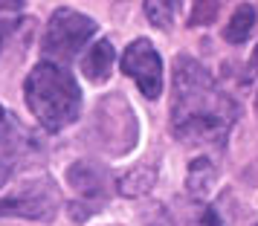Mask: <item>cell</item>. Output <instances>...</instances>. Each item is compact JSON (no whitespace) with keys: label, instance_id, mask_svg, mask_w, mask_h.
<instances>
[{"label":"cell","instance_id":"obj_1","mask_svg":"<svg viewBox=\"0 0 258 226\" xmlns=\"http://www.w3.org/2000/svg\"><path fill=\"white\" fill-rule=\"evenodd\" d=\"M238 119V105L215 84L212 72L188 55L174 67L171 133L186 145H223Z\"/></svg>","mask_w":258,"mask_h":226},{"label":"cell","instance_id":"obj_2","mask_svg":"<svg viewBox=\"0 0 258 226\" xmlns=\"http://www.w3.org/2000/svg\"><path fill=\"white\" fill-rule=\"evenodd\" d=\"M24 96L38 125L49 133L70 128L82 113V87H79V82L64 67L49 64V61H41V64L32 67V72L26 76Z\"/></svg>","mask_w":258,"mask_h":226},{"label":"cell","instance_id":"obj_3","mask_svg":"<svg viewBox=\"0 0 258 226\" xmlns=\"http://www.w3.org/2000/svg\"><path fill=\"white\" fill-rule=\"evenodd\" d=\"M96 35V21L87 18V15L76 12V9H67L61 6L52 12L47 24V32H44V41H41V49L44 55L58 61H70L79 55V49Z\"/></svg>","mask_w":258,"mask_h":226},{"label":"cell","instance_id":"obj_4","mask_svg":"<svg viewBox=\"0 0 258 226\" xmlns=\"http://www.w3.org/2000/svg\"><path fill=\"white\" fill-rule=\"evenodd\" d=\"M35 148L38 139L21 125V119L0 107V186H6L18 166L35 154Z\"/></svg>","mask_w":258,"mask_h":226},{"label":"cell","instance_id":"obj_5","mask_svg":"<svg viewBox=\"0 0 258 226\" xmlns=\"http://www.w3.org/2000/svg\"><path fill=\"white\" fill-rule=\"evenodd\" d=\"M122 70L137 82L145 99H157L163 93V58L151 41L137 38L122 55Z\"/></svg>","mask_w":258,"mask_h":226},{"label":"cell","instance_id":"obj_6","mask_svg":"<svg viewBox=\"0 0 258 226\" xmlns=\"http://www.w3.org/2000/svg\"><path fill=\"white\" fill-rule=\"evenodd\" d=\"M55 191L49 180H41L38 186H26L15 197H0V217H35V220H49L55 214Z\"/></svg>","mask_w":258,"mask_h":226},{"label":"cell","instance_id":"obj_7","mask_svg":"<svg viewBox=\"0 0 258 226\" xmlns=\"http://www.w3.org/2000/svg\"><path fill=\"white\" fill-rule=\"evenodd\" d=\"M151 226H223V220L203 200L174 203V206H157Z\"/></svg>","mask_w":258,"mask_h":226},{"label":"cell","instance_id":"obj_8","mask_svg":"<svg viewBox=\"0 0 258 226\" xmlns=\"http://www.w3.org/2000/svg\"><path fill=\"white\" fill-rule=\"evenodd\" d=\"M67 183L84 197H93V200L107 197V174L93 163H73L67 168Z\"/></svg>","mask_w":258,"mask_h":226},{"label":"cell","instance_id":"obj_9","mask_svg":"<svg viewBox=\"0 0 258 226\" xmlns=\"http://www.w3.org/2000/svg\"><path fill=\"white\" fill-rule=\"evenodd\" d=\"M113 61H116L113 44H110V41H96L93 47L84 52L82 72L90 79V82L102 84V82H107V76H110V70H113Z\"/></svg>","mask_w":258,"mask_h":226},{"label":"cell","instance_id":"obj_10","mask_svg":"<svg viewBox=\"0 0 258 226\" xmlns=\"http://www.w3.org/2000/svg\"><path fill=\"white\" fill-rule=\"evenodd\" d=\"M215 180H218V171H215V166H212L209 157H198V160H191V166H188V177H186L188 197L203 200V197L212 191Z\"/></svg>","mask_w":258,"mask_h":226},{"label":"cell","instance_id":"obj_11","mask_svg":"<svg viewBox=\"0 0 258 226\" xmlns=\"http://www.w3.org/2000/svg\"><path fill=\"white\" fill-rule=\"evenodd\" d=\"M252 26H255V9L249 3H241L232 12L229 24L223 26V38L229 44H244L246 38H249V32H252Z\"/></svg>","mask_w":258,"mask_h":226},{"label":"cell","instance_id":"obj_12","mask_svg":"<svg viewBox=\"0 0 258 226\" xmlns=\"http://www.w3.org/2000/svg\"><path fill=\"white\" fill-rule=\"evenodd\" d=\"M183 0H145V15L157 29H171L180 18Z\"/></svg>","mask_w":258,"mask_h":226},{"label":"cell","instance_id":"obj_13","mask_svg":"<svg viewBox=\"0 0 258 226\" xmlns=\"http://www.w3.org/2000/svg\"><path fill=\"white\" fill-rule=\"evenodd\" d=\"M154 180H157L154 166H137L119 180V191L128 194V197H140V194H145V191L154 186Z\"/></svg>","mask_w":258,"mask_h":226},{"label":"cell","instance_id":"obj_14","mask_svg":"<svg viewBox=\"0 0 258 226\" xmlns=\"http://www.w3.org/2000/svg\"><path fill=\"white\" fill-rule=\"evenodd\" d=\"M21 12H24V0H0V47L18 26Z\"/></svg>","mask_w":258,"mask_h":226},{"label":"cell","instance_id":"obj_15","mask_svg":"<svg viewBox=\"0 0 258 226\" xmlns=\"http://www.w3.org/2000/svg\"><path fill=\"white\" fill-rule=\"evenodd\" d=\"M218 9H221V0H195L188 26H209L218 18Z\"/></svg>","mask_w":258,"mask_h":226},{"label":"cell","instance_id":"obj_16","mask_svg":"<svg viewBox=\"0 0 258 226\" xmlns=\"http://www.w3.org/2000/svg\"><path fill=\"white\" fill-rule=\"evenodd\" d=\"M252 67L258 70V49H255V55H252Z\"/></svg>","mask_w":258,"mask_h":226}]
</instances>
